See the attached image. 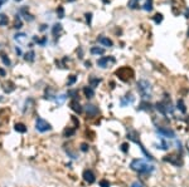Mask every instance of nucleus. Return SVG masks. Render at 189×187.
<instances>
[{
    "instance_id": "nucleus-1",
    "label": "nucleus",
    "mask_w": 189,
    "mask_h": 187,
    "mask_svg": "<svg viewBox=\"0 0 189 187\" xmlns=\"http://www.w3.org/2000/svg\"><path fill=\"white\" fill-rule=\"evenodd\" d=\"M130 167L139 173H151L154 171V166H150L142 160H134L131 165H130Z\"/></svg>"
},
{
    "instance_id": "nucleus-2",
    "label": "nucleus",
    "mask_w": 189,
    "mask_h": 187,
    "mask_svg": "<svg viewBox=\"0 0 189 187\" xmlns=\"http://www.w3.org/2000/svg\"><path fill=\"white\" fill-rule=\"evenodd\" d=\"M137 90L144 99H149L151 97V84L149 81L140 79L137 82Z\"/></svg>"
},
{
    "instance_id": "nucleus-3",
    "label": "nucleus",
    "mask_w": 189,
    "mask_h": 187,
    "mask_svg": "<svg viewBox=\"0 0 189 187\" xmlns=\"http://www.w3.org/2000/svg\"><path fill=\"white\" fill-rule=\"evenodd\" d=\"M127 138H129V139H131L132 142H135V143L137 144V146L140 147V149L142 151V153L145 155L146 158L150 160V161H153V160H154V158H153V156H151L150 153H149L148 151H146L145 147H144V144H142V143L140 142V139L137 138V132H136V131H131V132H129V133H127Z\"/></svg>"
},
{
    "instance_id": "nucleus-4",
    "label": "nucleus",
    "mask_w": 189,
    "mask_h": 187,
    "mask_svg": "<svg viewBox=\"0 0 189 187\" xmlns=\"http://www.w3.org/2000/svg\"><path fill=\"white\" fill-rule=\"evenodd\" d=\"M116 76L119 77L121 81L129 82V81H131L132 77H134V70L129 67H122V68L116 70Z\"/></svg>"
},
{
    "instance_id": "nucleus-5",
    "label": "nucleus",
    "mask_w": 189,
    "mask_h": 187,
    "mask_svg": "<svg viewBox=\"0 0 189 187\" xmlns=\"http://www.w3.org/2000/svg\"><path fill=\"white\" fill-rule=\"evenodd\" d=\"M35 128H37V131L44 133V132H48V131L52 130V126H50L47 120H44L43 118H38L35 120Z\"/></svg>"
},
{
    "instance_id": "nucleus-6",
    "label": "nucleus",
    "mask_w": 189,
    "mask_h": 187,
    "mask_svg": "<svg viewBox=\"0 0 189 187\" xmlns=\"http://www.w3.org/2000/svg\"><path fill=\"white\" fill-rule=\"evenodd\" d=\"M164 161L169 162V163L176 166V167H180V166H183L182 156H179V155H169V156H165V157H164Z\"/></svg>"
},
{
    "instance_id": "nucleus-7",
    "label": "nucleus",
    "mask_w": 189,
    "mask_h": 187,
    "mask_svg": "<svg viewBox=\"0 0 189 187\" xmlns=\"http://www.w3.org/2000/svg\"><path fill=\"white\" fill-rule=\"evenodd\" d=\"M156 133L160 134L161 137H166V138H175L174 131L169 130V128H165V127H158L156 128Z\"/></svg>"
},
{
    "instance_id": "nucleus-8",
    "label": "nucleus",
    "mask_w": 189,
    "mask_h": 187,
    "mask_svg": "<svg viewBox=\"0 0 189 187\" xmlns=\"http://www.w3.org/2000/svg\"><path fill=\"white\" fill-rule=\"evenodd\" d=\"M110 62L111 63H115V58L113 57H102L97 60V65L101 68H107V65Z\"/></svg>"
},
{
    "instance_id": "nucleus-9",
    "label": "nucleus",
    "mask_w": 189,
    "mask_h": 187,
    "mask_svg": "<svg viewBox=\"0 0 189 187\" xmlns=\"http://www.w3.org/2000/svg\"><path fill=\"white\" fill-rule=\"evenodd\" d=\"M83 180H85L86 182H88V183H93V182L96 181V176L91 169H86V171L83 172Z\"/></svg>"
},
{
    "instance_id": "nucleus-10",
    "label": "nucleus",
    "mask_w": 189,
    "mask_h": 187,
    "mask_svg": "<svg viewBox=\"0 0 189 187\" xmlns=\"http://www.w3.org/2000/svg\"><path fill=\"white\" fill-rule=\"evenodd\" d=\"M134 101H135V97L132 95V93H127L125 97L121 98V106L126 107L127 104H132Z\"/></svg>"
},
{
    "instance_id": "nucleus-11",
    "label": "nucleus",
    "mask_w": 189,
    "mask_h": 187,
    "mask_svg": "<svg viewBox=\"0 0 189 187\" xmlns=\"http://www.w3.org/2000/svg\"><path fill=\"white\" fill-rule=\"evenodd\" d=\"M69 107H71V109L76 112V113H81V112L83 111L82 107H81V104H79V102L77 101V99H72V101H71V103H69Z\"/></svg>"
},
{
    "instance_id": "nucleus-12",
    "label": "nucleus",
    "mask_w": 189,
    "mask_h": 187,
    "mask_svg": "<svg viewBox=\"0 0 189 187\" xmlns=\"http://www.w3.org/2000/svg\"><path fill=\"white\" fill-rule=\"evenodd\" d=\"M97 41H98L100 44H102L103 47H112V45H113L112 40L108 39L107 36H103V35H100L98 38H97Z\"/></svg>"
},
{
    "instance_id": "nucleus-13",
    "label": "nucleus",
    "mask_w": 189,
    "mask_h": 187,
    "mask_svg": "<svg viewBox=\"0 0 189 187\" xmlns=\"http://www.w3.org/2000/svg\"><path fill=\"white\" fill-rule=\"evenodd\" d=\"M86 112H87V114H90V116H96L98 113V108L93 104H87L86 106Z\"/></svg>"
},
{
    "instance_id": "nucleus-14",
    "label": "nucleus",
    "mask_w": 189,
    "mask_h": 187,
    "mask_svg": "<svg viewBox=\"0 0 189 187\" xmlns=\"http://www.w3.org/2000/svg\"><path fill=\"white\" fill-rule=\"evenodd\" d=\"M27 10H28V8L24 6V8H22V9H20V13L24 15V19L27 20V22H33V20H34V16H33L32 14H29Z\"/></svg>"
},
{
    "instance_id": "nucleus-15",
    "label": "nucleus",
    "mask_w": 189,
    "mask_h": 187,
    "mask_svg": "<svg viewBox=\"0 0 189 187\" xmlns=\"http://www.w3.org/2000/svg\"><path fill=\"white\" fill-rule=\"evenodd\" d=\"M83 93H85L87 98H92L95 95V90L92 87H85V88H83Z\"/></svg>"
},
{
    "instance_id": "nucleus-16",
    "label": "nucleus",
    "mask_w": 189,
    "mask_h": 187,
    "mask_svg": "<svg viewBox=\"0 0 189 187\" xmlns=\"http://www.w3.org/2000/svg\"><path fill=\"white\" fill-rule=\"evenodd\" d=\"M90 52H91V54H93V55H102L105 53V49L100 48V47H92Z\"/></svg>"
},
{
    "instance_id": "nucleus-17",
    "label": "nucleus",
    "mask_w": 189,
    "mask_h": 187,
    "mask_svg": "<svg viewBox=\"0 0 189 187\" xmlns=\"http://www.w3.org/2000/svg\"><path fill=\"white\" fill-rule=\"evenodd\" d=\"M151 107H153V106H151L149 102L142 101V102H141V104H140V107H139L137 109H140V111H150V109H151Z\"/></svg>"
},
{
    "instance_id": "nucleus-18",
    "label": "nucleus",
    "mask_w": 189,
    "mask_h": 187,
    "mask_svg": "<svg viewBox=\"0 0 189 187\" xmlns=\"http://www.w3.org/2000/svg\"><path fill=\"white\" fill-rule=\"evenodd\" d=\"M14 39L16 41H19V43H25V41H27V35H25L24 33H19V34H16L14 36Z\"/></svg>"
},
{
    "instance_id": "nucleus-19",
    "label": "nucleus",
    "mask_w": 189,
    "mask_h": 187,
    "mask_svg": "<svg viewBox=\"0 0 189 187\" xmlns=\"http://www.w3.org/2000/svg\"><path fill=\"white\" fill-rule=\"evenodd\" d=\"M61 32H62V24H54L53 28H52V34L57 36Z\"/></svg>"
},
{
    "instance_id": "nucleus-20",
    "label": "nucleus",
    "mask_w": 189,
    "mask_h": 187,
    "mask_svg": "<svg viewBox=\"0 0 189 187\" xmlns=\"http://www.w3.org/2000/svg\"><path fill=\"white\" fill-rule=\"evenodd\" d=\"M176 108H178L182 113H185V112H187V108H185V104H184L183 99H179V101H178V103H176Z\"/></svg>"
},
{
    "instance_id": "nucleus-21",
    "label": "nucleus",
    "mask_w": 189,
    "mask_h": 187,
    "mask_svg": "<svg viewBox=\"0 0 189 187\" xmlns=\"http://www.w3.org/2000/svg\"><path fill=\"white\" fill-rule=\"evenodd\" d=\"M15 131L19 132V133H25V132H27V127H25L23 123H16L15 124Z\"/></svg>"
},
{
    "instance_id": "nucleus-22",
    "label": "nucleus",
    "mask_w": 189,
    "mask_h": 187,
    "mask_svg": "<svg viewBox=\"0 0 189 187\" xmlns=\"http://www.w3.org/2000/svg\"><path fill=\"white\" fill-rule=\"evenodd\" d=\"M142 9L145 11H151L153 10V0H146V3L142 5Z\"/></svg>"
},
{
    "instance_id": "nucleus-23",
    "label": "nucleus",
    "mask_w": 189,
    "mask_h": 187,
    "mask_svg": "<svg viewBox=\"0 0 189 187\" xmlns=\"http://www.w3.org/2000/svg\"><path fill=\"white\" fill-rule=\"evenodd\" d=\"M100 83H101V79H100V78H93V77L90 78V87H92V88L97 87Z\"/></svg>"
},
{
    "instance_id": "nucleus-24",
    "label": "nucleus",
    "mask_w": 189,
    "mask_h": 187,
    "mask_svg": "<svg viewBox=\"0 0 189 187\" xmlns=\"http://www.w3.org/2000/svg\"><path fill=\"white\" fill-rule=\"evenodd\" d=\"M127 6L130 8V9H137L139 8V1L137 0H129Z\"/></svg>"
},
{
    "instance_id": "nucleus-25",
    "label": "nucleus",
    "mask_w": 189,
    "mask_h": 187,
    "mask_svg": "<svg viewBox=\"0 0 189 187\" xmlns=\"http://www.w3.org/2000/svg\"><path fill=\"white\" fill-rule=\"evenodd\" d=\"M34 57H35V53L33 52V50H30V52H28L27 54H25V60H28V62H33L34 60Z\"/></svg>"
},
{
    "instance_id": "nucleus-26",
    "label": "nucleus",
    "mask_w": 189,
    "mask_h": 187,
    "mask_svg": "<svg viewBox=\"0 0 189 187\" xmlns=\"http://www.w3.org/2000/svg\"><path fill=\"white\" fill-rule=\"evenodd\" d=\"M8 16L6 15H4V14H0V25L1 27H5V25H8Z\"/></svg>"
},
{
    "instance_id": "nucleus-27",
    "label": "nucleus",
    "mask_w": 189,
    "mask_h": 187,
    "mask_svg": "<svg viewBox=\"0 0 189 187\" xmlns=\"http://www.w3.org/2000/svg\"><path fill=\"white\" fill-rule=\"evenodd\" d=\"M153 19H154V22H155V24H160V23L163 22V14H160V13L155 14V15L153 16Z\"/></svg>"
},
{
    "instance_id": "nucleus-28",
    "label": "nucleus",
    "mask_w": 189,
    "mask_h": 187,
    "mask_svg": "<svg viewBox=\"0 0 189 187\" xmlns=\"http://www.w3.org/2000/svg\"><path fill=\"white\" fill-rule=\"evenodd\" d=\"M57 15L59 19H63L64 18V9H63V6H58L57 8Z\"/></svg>"
},
{
    "instance_id": "nucleus-29",
    "label": "nucleus",
    "mask_w": 189,
    "mask_h": 187,
    "mask_svg": "<svg viewBox=\"0 0 189 187\" xmlns=\"http://www.w3.org/2000/svg\"><path fill=\"white\" fill-rule=\"evenodd\" d=\"M1 60H3V63L5 64L6 67H9V65H10V59L5 55V54H1Z\"/></svg>"
},
{
    "instance_id": "nucleus-30",
    "label": "nucleus",
    "mask_w": 189,
    "mask_h": 187,
    "mask_svg": "<svg viewBox=\"0 0 189 187\" xmlns=\"http://www.w3.org/2000/svg\"><path fill=\"white\" fill-rule=\"evenodd\" d=\"M66 98H67V94H61L59 95V99L57 98V103H58V104H62V103L66 101Z\"/></svg>"
},
{
    "instance_id": "nucleus-31",
    "label": "nucleus",
    "mask_w": 189,
    "mask_h": 187,
    "mask_svg": "<svg viewBox=\"0 0 189 187\" xmlns=\"http://www.w3.org/2000/svg\"><path fill=\"white\" fill-rule=\"evenodd\" d=\"M14 28L15 29H20V28H22V22H20V19H19L18 15H16V22L14 24Z\"/></svg>"
},
{
    "instance_id": "nucleus-32",
    "label": "nucleus",
    "mask_w": 189,
    "mask_h": 187,
    "mask_svg": "<svg viewBox=\"0 0 189 187\" xmlns=\"http://www.w3.org/2000/svg\"><path fill=\"white\" fill-rule=\"evenodd\" d=\"M67 95H68V97L71 95V97H72L73 99H76V97H78V92H77V90H69Z\"/></svg>"
},
{
    "instance_id": "nucleus-33",
    "label": "nucleus",
    "mask_w": 189,
    "mask_h": 187,
    "mask_svg": "<svg viewBox=\"0 0 189 187\" xmlns=\"http://www.w3.org/2000/svg\"><path fill=\"white\" fill-rule=\"evenodd\" d=\"M100 186L101 187H110V182L107 180H101L100 181Z\"/></svg>"
},
{
    "instance_id": "nucleus-34",
    "label": "nucleus",
    "mask_w": 189,
    "mask_h": 187,
    "mask_svg": "<svg viewBox=\"0 0 189 187\" xmlns=\"http://www.w3.org/2000/svg\"><path fill=\"white\" fill-rule=\"evenodd\" d=\"M76 79H77V78H76V76H69V79H68V82H67V84H68V85H72L73 83L76 82Z\"/></svg>"
},
{
    "instance_id": "nucleus-35",
    "label": "nucleus",
    "mask_w": 189,
    "mask_h": 187,
    "mask_svg": "<svg viewBox=\"0 0 189 187\" xmlns=\"http://www.w3.org/2000/svg\"><path fill=\"white\" fill-rule=\"evenodd\" d=\"M73 133H74V130H68V128H67L63 134H64V137H69V136H72Z\"/></svg>"
},
{
    "instance_id": "nucleus-36",
    "label": "nucleus",
    "mask_w": 189,
    "mask_h": 187,
    "mask_svg": "<svg viewBox=\"0 0 189 187\" xmlns=\"http://www.w3.org/2000/svg\"><path fill=\"white\" fill-rule=\"evenodd\" d=\"M81 151H83V152H87L88 151V144L87 143H82L81 144Z\"/></svg>"
},
{
    "instance_id": "nucleus-37",
    "label": "nucleus",
    "mask_w": 189,
    "mask_h": 187,
    "mask_svg": "<svg viewBox=\"0 0 189 187\" xmlns=\"http://www.w3.org/2000/svg\"><path fill=\"white\" fill-rule=\"evenodd\" d=\"M86 20L88 24H91V20H92V13H87L86 14Z\"/></svg>"
},
{
    "instance_id": "nucleus-38",
    "label": "nucleus",
    "mask_w": 189,
    "mask_h": 187,
    "mask_svg": "<svg viewBox=\"0 0 189 187\" xmlns=\"http://www.w3.org/2000/svg\"><path fill=\"white\" fill-rule=\"evenodd\" d=\"M131 187H144V185L141 183V182H139V181H135L134 183L131 185Z\"/></svg>"
},
{
    "instance_id": "nucleus-39",
    "label": "nucleus",
    "mask_w": 189,
    "mask_h": 187,
    "mask_svg": "<svg viewBox=\"0 0 189 187\" xmlns=\"http://www.w3.org/2000/svg\"><path fill=\"white\" fill-rule=\"evenodd\" d=\"M127 147H129V144L127 143H122L121 144V149H122V152H127Z\"/></svg>"
},
{
    "instance_id": "nucleus-40",
    "label": "nucleus",
    "mask_w": 189,
    "mask_h": 187,
    "mask_svg": "<svg viewBox=\"0 0 189 187\" xmlns=\"http://www.w3.org/2000/svg\"><path fill=\"white\" fill-rule=\"evenodd\" d=\"M15 52H16V54H22V50H20V48H15Z\"/></svg>"
},
{
    "instance_id": "nucleus-41",
    "label": "nucleus",
    "mask_w": 189,
    "mask_h": 187,
    "mask_svg": "<svg viewBox=\"0 0 189 187\" xmlns=\"http://www.w3.org/2000/svg\"><path fill=\"white\" fill-rule=\"evenodd\" d=\"M85 65H86L87 68H90V67H91V62H86V63H85Z\"/></svg>"
},
{
    "instance_id": "nucleus-42",
    "label": "nucleus",
    "mask_w": 189,
    "mask_h": 187,
    "mask_svg": "<svg viewBox=\"0 0 189 187\" xmlns=\"http://www.w3.org/2000/svg\"><path fill=\"white\" fill-rule=\"evenodd\" d=\"M45 29H47V25H45V24H43V25L40 27V30H45Z\"/></svg>"
},
{
    "instance_id": "nucleus-43",
    "label": "nucleus",
    "mask_w": 189,
    "mask_h": 187,
    "mask_svg": "<svg viewBox=\"0 0 189 187\" xmlns=\"http://www.w3.org/2000/svg\"><path fill=\"white\" fill-rule=\"evenodd\" d=\"M0 74H1V76H5V72H4L3 69H0Z\"/></svg>"
},
{
    "instance_id": "nucleus-44",
    "label": "nucleus",
    "mask_w": 189,
    "mask_h": 187,
    "mask_svg": "<svg viewBox=\"0 0 189 187\" xmlns=\"http://www.w3.org/2000/svg\"><path fill=\"white\" fill-rule=\"evenodd\" d=\"M5 1H6V0H0V6H1V5H3V4H4V3H5Z\"/></svg>"
},
{
    "instance_id": "nucleus-45",
    "label": "nucleus",
    "mask_w": 189,
    "mask_h": 187,
    "mask_svg": "<svg viewBox=\"0 0 189 187\" xmlns=\"http://www.w3.org/2000/svg\"><path fill=\"white\" fill-rule=\"evenodd\" d=\"M15 1H20V0H15Z\"/></svg>"
},
{
    "instance_id": "nucleus-46",
    "label": "nucleus",
    "mask_w": 189,
    "mask_h": 187,
    "mask_svg": "<svg viewBox=\"0 0 189 187\" xmlns=\"http://www.w3.org/2000/svg\"><path fill=\"white\" fill-rule=\"evenodd\" d=\"M68 1H73V0H68Z\"/></svg>"
},
{
    "instance_id": "nucleus-47",
    "label": "nucleus",
    "mask_w": 189,
    "mask_h": 187,
    "mask_svg": "<svg viewBox=\"0 0 189 187\" xmlns=\"http://www.w3.org/2000/svg\"><path fill=\"white\" fill-rule=\"evenodd\" d=\"M188 36H189V30H188Z\"/></svg>"
},
{
    "instance_id": "nucleus-48",
    "label": "nucleus",
    "mask_w": 189,
    "mask_h": 187,
    "mask_svg": "<svg viewBox=\"0 0 189 187\" xmlns=\"http://www.w3.org/2000/svg\"><path fill=\"white\" fill-rule=\"evenodd\" d=\"M137 1H140V0H137Z\"/></svg>"
},
{
    "instance_id": "nucleus-49",
    "label": "nucleus",
    "mask_w": 189,
    "mask_h": 187,
    "mask_svg": "<svg viewBox=\"0 0 189 187\" xmlns=\"http://www.w3.org/2000/svg\"><path fill=\"white\" fill-rule=\"evenodd\" d=\"M188 152H189V149H188Z\"/></svg>"
}]
</instances>
